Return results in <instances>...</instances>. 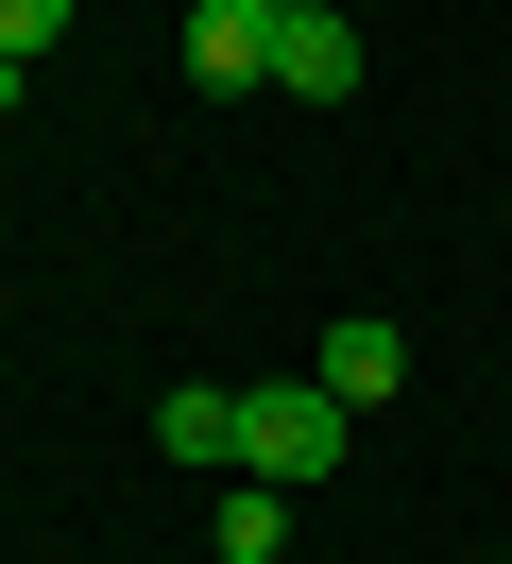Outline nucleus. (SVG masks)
<instances>
[{
	"label": "nucleus",
	"instance_id": "nucleus-1",
	"mask_svg": "<svg viewBox=\"0 0 512 564\" xmlns=\"http://www.w3.org/2000/svg\"><path fill=\"white\" fill-rule=\"evenodd\" d=\"M239 479H273V496H325V479H341V393H325V377H273V393H239Z\"/></svg>",
	"mask_w": 512,
	"mask_h": 564
},
{
	"label": "nucleus",
	"instance_id": "nucleus-2",
	"mask_svg": "<svg viewBox=\"0 0 512 564\" xmlns=\"http://www.w3.org/2000/svg\"><path fill=\"white\" fill-rule=\"evenodd\" d=\"M273 86H291V104H359V18H341V0H291V18H273Z\"/></svg>",
	"mask_w": 512,
	"mask_h": 564
},
{
	"label": "nucleus",
	"instance_id": "nucleus-3",
	"mask_svg": "<svg viewBox=\"0 0 512 564\" xmlns=\"http://www.w3.org/2000/svg\"><path fill=\"white\" fill-rule=\"evenodd\" d=\"M273 18L291 0H188V86H273Z\"/></svg>",
	"mask_w": 512,
	"mask_h": 564
},
{
	"label": "nucleus",
	"instance_id": "nucleus-4",
	"mask_svg": "<svg viewBox=\"0 0 512 564\" xmlns=\"http://www.w3.org/2000/svg\"><path fill=\"white\" fill-rule=\"evenodd\" d=\"M307 377H325L341 411H375V393L410 377V325H375V308H341V325H325V359H307Z\"/></svg>",
	"mask_w": 512,
	"mask_h": 564
},
{
	"label": "nucleus",
	"instance_id": "nucleus-5",
	"mask_svg": "<svg viewBox=\"0 0 512 564\" xmlns=\"http://www.w3.org/2000/svg\"><path fill=\"white\" fill-rule=\"evenodd\" d=\"M154 445L188 462V479H239V393H205V377H188V393L154 411Z\"/></svg>",
	"mask_w": 512,
	"mask_h": 564
},
{
	"label": "nucleus",
	"instance_id": "nucleus-6",
	"mask_svg": "<svg viewBox=\"0 0 512 564\" xmlns=\"http://www.w3.org/2000/svg\"><path fill=\"white\" fill-rule=\"evenodd\" d=\"M273 547H291V496H273V479H222V564H273Z\"/></svg>",
	"mask_w": 512,
	"mask_h": 564
},
{
	"label": "nucleus",
	"instance_id": "nucleus-7",
	"mask_svg": "<svg viewBox=\"0 0 512 564\" xmlns=\"http://www.w3.org/2000/svg\"><path fill=\"white\" fill-rule=\"evenodd\" d=\"M0 52H18V69H34V52H68V0H0Z\"/></svg>",
	"mask_w": 512,
	"mask_h": 564
},
{
	"label": "nucleus",
	"instance_id": "nucleus-8",
	"mask_svg": "<svg viewBox=\"0 0 512 564\" xmlns=\"http://www.w3.org/2000/svg\"><path fill=\"white\" fill-rule=\"evenodd\" d=\"M18 104H34V69H18V52H0V120H18Z\"/></svg>",
	"mask_w": 512,
	"mask_h": 564
}]
</instances>
